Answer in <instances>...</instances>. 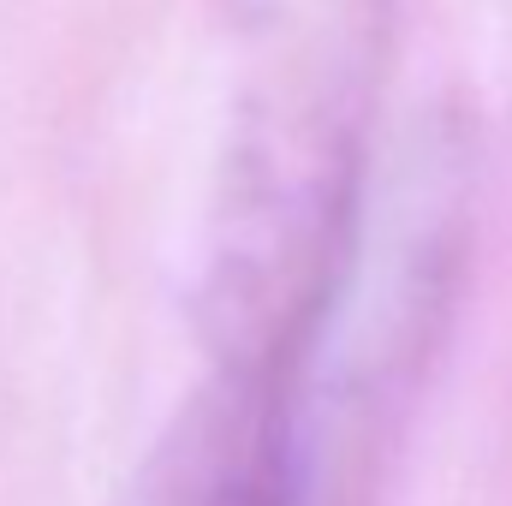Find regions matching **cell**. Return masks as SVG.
<instances>
[{"label":"cell","mask_w":512,"mask_h":506,"mask_svg":"<svg viewBox=\"0 0 512 506\" xmlns=\"http://www.w3.org/2000/svg\"><path fill=\"white\" fill-rule=\"evenodd\" d=\"M393 0H245L209 245L215 358L304 364L370 197Z\"/></svg>","instance_id":"obj_1"},{"label":"cell","mask_w":512,"mask_h":506,"mask_svg":"<svg viewBox=\"0 0 512 506\" xmlns=\"http://www.w3.org/2000/svg\"><path fill=\"white\" fill-rule=\"evenodd\" d=\"M298 370L215 358L120 506H298Z\"/></svg>","instance_id":"obj_2"}]
</instances>
